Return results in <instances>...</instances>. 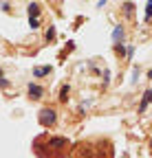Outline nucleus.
Wrapping results in <instances>:
<instances>
[{"instance_id":"4","label":"nucleus","mask_w":152,"mask_h":158,"mask_svg":"<svg viewBox=\"0 0 152 158\" xmlns=\"http://www.w3.org/2000/svg\"><path fill=\"white\" fill-rule=\"evenodd\" d=\"M152 103V88H148L145 92H143V101H141V106H139V112H145V108Z\"/></svg>"},{"instance_id":"16","label":"nucleus","mask_w":152,"mask_h":158,"mask_svg":"<svg viewBox=\"0 0 152 158\" xmlns=\"http://www.w3.org/2000/svg\"><path fill=\"white\" fill-rule=\"evenodd\" d=\"M148 79H152V68H150V70H148Z\"/></svg>"},{"instance_id":"14","label":"nucleus","mask_w":152,"mask_h":158,"mask_svg":"<svg viewBox=\"0 0 152 158\" xmlns=\"http://www.w3.org/2000/svg\"><path fill=\"white\" fill-rule=\"evenodd\" d=\"M137 77H139V68H135V70H132V79H130V81L135 84V81H137Z\"/></svg>"},{"instance_id":"11","label":"nucleus","mask_w":152,"mask_h":158,"mask_svg":"<svg viewBox=\"0 0 152 158\" xmlns=\"http://www.w3.org/2000/svg\"><path fill=\"white\" fill-rule=\"evenodd\" d=\"M152 18V0H148V7H145V20Z\"/></svg>"},{"instance_id":"9","label":"nucleus","mask_w":152,"mask_h":158,"mask_svg":"<svg viewBox=\"0 0 152 158\" xmlns=\"http://www.w3.org/2000/svg\"><path fill=\"white\" fill-rule=\"evenodd\" d=\"M29 27L35 31V29H40V20L37 18H33V15H29Z\"/></svg>"},{"instance_id":"3","label":"nucleus","mask_w":152,"mask_h":158,"mask_svg":"<svg viewBox=\"0 0 152 158\" xmlns=\"http://www.w3.org/2000/svg\"><path fill=\"white\" fill-rule=\"evenodd\" d=\"M42 94H44L42 86H37V84H29V97H31V99H42Z\"/></svg>"},{"instance_id":"2","label":"nucleus","mask_w":152,"mask_h":158,"mask_svg":"<svg viewBox=\"0 0 152 158\" xmlns=\"http://www.w3.org/2000/svg\"><path fill=\"white\" fill-rule=\"evenodd\" d=\"M66 147H68L66 138H51L49 141V149H66Z\"/></svg>"},{"instance_id":"7","label":"nucleus","mask_w":152,"mask_h":158,"mask_svg":"<svg viewBox=\"0 0 152 158\" xmlns=\"http://www.w3.org/2000/svg\"><path fill=\"white\" fill-rule=\"evenodd\" d=\"M27 9H29V15H33V18H37V13H40V5L37 2H31Z\"/></svg>"},{"instance_id":"17","label":"nucleus","mask_w":152,"mask_h":158,"mask_svg":"<svg viewBox=\"0 0 152 158\" xmlns=\"http://www.w3.org/2000/svg\"><path fill=\"white\" fill-rule=\"evenodd\" d=\"M0 75H2V68H0Z\"/></svg>"},{"instance_id":"5","label":"nucleus","mask_w":152,"mask_h":158,"mask_svg":"<svg viewBox=\"0 0 152 158\" xmlns=\"http://www.w3.org/2000/svg\"><path fill=\"white\" fill-rule=\"evenodd\" d=\"M46 75H51V66H37V68H33V77H46Z\"/></svg>"},{"instance_id":"10","label":"nucleus","mask_w":152,"mask_h":158,"mask_svg":"<svg viewBox=\"0 0 152 158\" xmlns=\"http://www.w3.org/2000/svg\"><path fill=\"white\" fill-rule=\"evenodd\" d=\"M132 11H135V5H132V2H126V5H124V13L130 18V15H132Z\"/></svg>"},{"instance_id":"13","label":"nucleus","mask_w":152,"mask_h":158,"mask_svg":"<svg viewBox=\"0 0 152 158\" xmlns=\"http://www.w3.org/2000/svg\"><path fill=\"white\" fill-rule=\"evenodd\" d=\"M53 37H55V29H53V27H51V29H49V31H46V40H53Z\"/></svg>"},{"instance_id":"12","label":"nucleus","mask_w":152,"mask_h":158,"mask_svg":"<svg viewBox=\"0 0 152 158\" xmlns=\"http://www.w3.org/2000/svg\"><path fill=\"white\" fill-rule=\"evenodd\" d=\"M115 53H117V55H126V48H124V44H115Z\"/></svg>"},{"instance_id":"6","label":"nucleus","mask_w":152,"mask_h":158,"mask_svg":"<svg viewBox=\"0 0 152 158\" xmlns=\"http://www.w3.org/2000/svg\"><path fill=\"white\" fill-rule=\"evenodd\" d=\"M119 40H124V29L121 27H115V31H112V42L119 44Z\"/></svg>"},{"instance_id":"1","label":"nucleus","mask_w":152,"mask_h":158,"mask_svg":"<svg viewBox=\"0 0 152 158\" xmlns=\"http://www.w3.org/2000/svg\"><path fill=\"white\" fill-rule=\"evenodd\" d=\"M55 114H58V112H55L53 108H44V110H40V123H42L44 127L53 125V123H55V118H58Z\"/></svg>"},{"instance_id":"15","label":"nucleus","mask_w":152,"mask_h":158,"mask_svg":"<svg viewBox=\"0 0 152 158\" xmlns=\"http://www.w3.org/2000/svg\"><path fill=\"white\" fill-rule=\"evenodd\" d=\"M9 86V81H7V79H0V88H7Z\"/></svg>"},{"instance_id":"8","label":"nucleus","mask_w":152,"mask_h":158,"mask_svg":"<svg viewBox=\"0 0 152 158\" xmlns=\"http://www.w3.org/2000/svg\"><path fill=\"white\" fill-rule=\"evenodd\" d=\"M68 92H71V88H68V86H62V90H60V101H62V103L68 101Z\"/></svg>"}]
</instances>
